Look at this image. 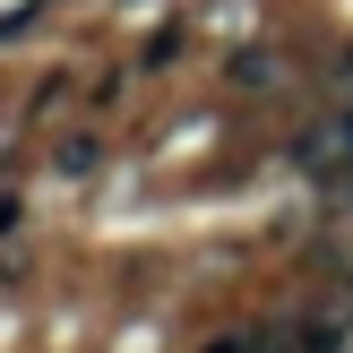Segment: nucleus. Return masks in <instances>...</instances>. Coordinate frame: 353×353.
<instances>
[{
  "label": "nucleus",
  "mask_w": 353,
  "mask_h": 353,
  "mask_svg": "<svg viewBox=\"0 0 353 353\" xmlns=\"http://www.w3.org/2000/svg\"><path fill=\"white\" fill-rule=\"evenodd\" d=\"M293 172H310L319 190L353 181V95H345V103H327V112L310 121L302 138H293Z\"/></svg>",
  "instance_id": "1"
},
{
  "label": "nucleus",
  "mask_w": 353,
  "mask_h": 353,
  "mask_svg": "<svg viewBox=\"0 0 353 353\" xmlns=\"http://www.w3.org/2000/svg\"><path fill=\"white\" fill-rule=\"evenodd\" d=\"M233 86H276V52H233Z\"/></svg>",
  "instance_id": "2"
},
{
  "label": "nucleus",
  "mask_w": 353,
  "mask_h": 353,
  "mask_svg": "<svg viewBox=\"0 0 353 353\" xmlns=\"http://www.w3.org/2000/svg\"><path fill=\"white\" fill-rule=\"evenodd\" d=\"M95 164H103L95 138H69V147H61V172H95Z\"/></svg>",
  "instance_id": "3"
},
{
  "label": "nucleus",
  "mask_w": 353,
  "mask_h": 353,
  "mask_svg": "<svg viewBox=\"0 0 353 353\" xmlns=\"http://www.w3.org/2000/svg\"><path fill=\"white\" fill-rule=\"evenodd\" d=\"M207 353H250V327H233V336H216Z\"/></svg>",
  "instance_id": "4"
}]
</instances>
